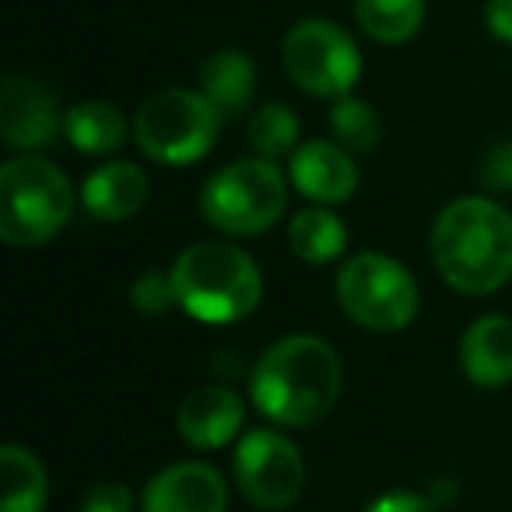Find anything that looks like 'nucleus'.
I'll return each instance as SVG.
<instances>
[{
  "label": "nucleus",
  "mask_w": 512,
  "mask_h": 512,
  "mask_svg": "<svg viewBox=\"0 0 512 512\" xmlns=\"http://www.w3.org/2000/svg\"><path fill=\"white\" fill-rule=\"evenodd\" d=\"M481 179H484V186H488V190H498V193L512 190V137L498 141L495 148L484 155Z\"/></svg>",
  "instance_id": "obj_25"
},
{
  "label": "nucleus",
  "mask_w": 512,
  "mask_h": 512,
  "mask_svg": "<svg viewBox=\"0 0 512 512\" xmlns=\"http://www.w3.org/2000/svg\"><path fill=\"white\" fill-rule=\"evenodd\" d=\"M463 376L484 390L512 383V320L502 313H491L474 320L463 330L460 341Z\"/></svg>",
  "instance_id": "obj_14"
},
{
  "label": "nucleus",
  "mask_w": 512,
  "mask_h": 512,
  "mask_svg": "<svg viewBox=\"0 0 512 512\" xmlns=\"http://www.w3.org/2000/svg\"><path fill=\"white\" fill-rule=\"evenodd\" d=\"M288 207V176L274 158H239L218 169L200 190V214L221 235H260Z\"/></svg>",
  "instance_id": "obj_5"
},
{
  "label": "nucleus",
  "mask_w": 512,
  "mask_h": 512,
  "mask_svg": "<svg viewBox=\"0 0 512 512\" xmlns=\"http://www.w3.org/2000/svg\"><path fill=\"white\" fill-rule=\"evenodd\" d=\"M330 130H334V141L344 151H351V155H369L383 141V120H379V113L365 99H355V95L334 99Z\"/></svg>",
  "instance_id": "obj_21"
},
{
  "label": "nucleus",
  "mask_w": 512,
  "mask_h": 512,
  "mask_svg": "<svg viewBox=\"0 0 512 512\" xmlns=\"http://www.w3.org/2000/svg\"><path fill=\"white\" fill-rule=\"evenodd\" d=\"M221 109L197 88H162L134 113V141L151 162L190 165L214 148Z\"/></svg>",
  "instance_id": "obj_6"
},
{
  "label": "nucleus",
  "mask_w": 512,
  "mask_h": 512,
  "mask_svg": "<svg viewBox=\"0 0 512 512\" xmlns=\"http://www.w3.org/2000/svg\"><path fill=\"white\" fill-rule=\"evenodd\" d=\"M148 200V176L134 162H106L85 179L81 204L99 221H127Z\"/></svg>",
  "instance_id": "obj_15"
},
{
  "label": "nucleus",
  "mask_w": 512,
  "mask_h": 512,
  "mask_svg": "<svg viewBox=\"0 0 512 512\" xmlns=\"http://www.w3.org/2000/svg\"><path fill=\"white\" fill-rule=\"evenodd\" d=\"M130 299H134V306L141 309V313L162 316L165 309L176 302V292H172V278H169V274H158V271L141 274V278L134 281V288H130Z\"/></svg>",
  "instance_id": "obj_23"
},
{
  "label": "nucleus",
  "mask_w": 512,
  "mask_h": 512,
  "mask_svg": "<svg viewBox=\"0 0 512 512\" xmlns=\"http://www.w3.org/2000/svg\"><path fill=\"white\" fill-rule=\"evenodd\" d=\"M439 278L460 295H491L512 278V214L488 197H460L432 225Z\"/></svg>",
  "instance_id": "obj_2"
},
{
  "label": "nucleus",
  "mask_w": 512,
  "mask_h": 512,
  "mask_svg": "<svg viewBox=\"0 0 512 512\" xmlns=\"http://www.w3.org/2000/svg\"><path fill=\"white\" fill-rule=\"evenodd\" d=\"M200 92L225 116H239L253 102L256 67L242 50H218L200 64Z\"/></svg>",
  "instance_id": "obj_17"
},
{
  "label": "nucleus",
  "mask_w": 512,
  "mask_h": 512,
  "mask_svg": "<svg viewBox=\"0 0 512 512\" xmlns=\"http://www.w3.org/2000/svg\"><path fill=\"white\" fill-rule=\"evenodd\" d=\"M141 505L144 512H225L228 488L211 463L186 460L151 477Z\"/></svg>",
  "instance_id": "obj_11"
},
{
  "label": "nucleus",
  "mask_w": 512,
  "mask_h": 512,
  "mask_svg": "<svg viewBox=\"0 0 512 512\" xmlns=\"http://www.w3.org/2000/svg\"><path fill=\"white\" fill-rule=\"evenodd\" d=\"M288 246H292V253L299 256L302 264L323 267L344 253L348 228L327 204L302 207L292 218V225H288Z\"/></svg>",
  "instance_id": "obj_18"
},
{
  "label": "nucleus",
  "mask_w": 512,
  "mask_h": 512,
  "mask_svg": "<svg viewBox=\"0 0 512 512\" xmlns=\"http://www.w3.org/2000/svg\"><path fill=\"white\" fill-rule=\"evenodd\" d=\"M176 306L190 320L225 327L239 323L260 306L264 278L253 256L225 239H204L186 246L169 271Z\"/></svg>",
  "instance_id": "obj_3"
},
{
  "label": "nucleus",
  "mask_w": 512,
  "mask_h": 512,
  "mask_svg": "<svg viewBox=\"0 0 512 512\" xmlns=\"http://www.w3.org/2000/svg\"><path fill=\"white\" fill-rule=\"evenodd\" d=\"M57 95L25 74H11L0 85V137L18 151H43L64 130Z\"/></svg>",
  "instance_id": "obj_10"
},
{
  "label": "nucleus",
  "mask_w": 512,
  "mask_h": 512,
  "mask_svg": "<svg viewBox=\"0 0 512 512\" xmlns=\"http://www.w3.org/2000/svg\"><path fill=\"white\" fill-rule=\"evenodd\" d=\"M355 22L372 43L400 46L425 25V0H355Z\"/></svg>",
  "instance_id": "obj_20"
},
{
  "label": "nucleus",
  "mask_w": 512,
  "mask_h": 512,
  "mask_svg": "<svg viewBox=\"0 0 512 512\" xmlns=\"http://www.w3.org/2000/svg\"><path fill=\"white\" fill-rule=\"evenodd\" d=\"M337 302L365 330L397 334L418 316V285L400 260L386 253H358L337 271Z\"/></svg>",
  "instance_id": "obj_7"
},
{
  "label": "nucleus",
  "mask_w": 512,
  "mask_h": 512,
  "mask_svg": "<svg viewBox=\"0 0 512 512\" xmlns=\"http://www.w3.org/2000/svg\"><path fill=\"white\" fill-rule=\"evenodd\" d=\"M249 397L264 418L285 428H309L341 397V358L323 337L292 334L256 358Z\"/></svg>",
  "instance_id": "obj_1"
},
{
  "label": "nucleus",
  "mask_w": 512,
  "mask_h": 512,
  "mask_svg": "<svg viewBox=\"0 0 512 512\" xmlns=\"http://www.w3.org/2000/svg\"><path fill=\"white\" fill-rule=\"evenodd\" d=\"M50 502V477L32 449H0V512H46Z\"/></svg>",
  "instance_id": "obj_16"
},
{
  "label": "nucleus",
  "mask_w": 512,
  "mask_h": 512,
  "mask_svg": "<svg viewBox=\"0 0 512 512\" xmlns=\"http://www.w3.org/2000/svg\"><path fill=\"white\" fill-rule=\"evenodd\" d=\"M288 179L313 204H344L358 190V165L337 141H306L288 155Z\"/></svg>",
  "instance_id": "obj_12"
},
{
  "label": "nucleus",
  "mask_w": 512,
  "mask_h": 512,
  "mask_svg": "<svg viewBox=\"0 0 512 512\" xmlns=\"http://www.w3.org/2000/svg\"><path fill=\"white\" fill-rule=\"evenodd\" d=\"M74 214V186L60 165L22 155L0 169V239L32 249L64 232Z\"/></svg>",
  "instance_id": "obj_4"
},
{
  "label": "nucleus",
  "mask_w": 512,
  "mask_h": 512,
  "mask_svg": "<svg viewBox=\"0 0 512 512\" xmlns=\"http://www.w3.org/2000/svg\"><path fill=\"white\" fill-rule=\"evenodd\" d=\"M242 421H246L242 397L218 383L197 386L193 393H186L176 414L179 435L193 449H221L242 432Z\"/></svg>",
  "instance_id": "obj_13"
},
{
  "label": "nucleus",
  "mask_w": 512,
  "mask_h": 512,
  "mask_svg": "<svg viewBox=\"0 0 512 512\" xmlns=\"http://www.w3.org/2000/svg\"><path fill=\"white\" fill-rule=\"evenodd\" d=\"M232 467L242 498L256 509H288L306 488V460L299 446L274 428H253L242 435Z\"/></svg>",
  "instance_id": "obj_9"
},
{
  "label": "nucleus",
  "mask_w": 512,
  "mask_h": 512,
  "mask_svg": "<svg viewBox=\"0 0 512 512\" xmlns=\"http://www.w3.org/2000/svg\"><path fill=\"white\" fill-rule=\"evenodd\" d=\"M81 512H134V491L120 481L95 484V488L81 498Z\"/></svg>",
  "instance_id": "obj_24"
},
{
  "label": "nucleus",
  "mask_w": 512,
  "mask_h": 512,
  "mask_svg": "<svg viewBox=\"0 0 512 512\" xmlns=\"http://www.w3.org/2000/svg\"><path fill=\"white\" fill-rule=\"evenodd\" d=\"M249 144L260 158H281L299 148V116L285 102H264L249 120Z\"/></svg>",
  "instance_id": "obj_22"
},
{
  "label": "nucleus",
  "mask_w": 512,
  "mask_h": 512,
  "mask_svg": "<svg viewBox=\"0 0 512 512\" xmlns=\"http://www.w3.org/2000/svg\"><path fill=\"white\" fill-rule=\"evenodd\" d=\"M64 134L81 155H113L127 141V120L113 102H78L67 109Z\"/></svg>",
  "instance_id": "obj_19"
},
{
  "label": "nucleus",
  "mask_w": 512,
  "mask_h": 512,
  "mask_svg": "<svg viewBox=\"0 0 512 512\" xmlns=\"http://www.w3.org/2000/svg\"><path fill=\"white\" fill-rule=\"evenodd\" d=\"M484 25L498 43H512V0H484Z\"/></svg>",
  "instance_id": "obj_27"
},
{
  "label": "nucleus",
  "mask_w": 512,
  "mask_h": 512,
  "mask_svg": "<svg viewBox=\"0 0 512 512\" xmlns=\"http://www.w3.org/2000/svg\"><path fill=\"white\" fill-rule=\"evenodd\" d=\"M362 512H435V505L414 491H390V495H379L376 502H369Z\"/></svg>",
  "instance_id": "obj_26"
},
{
  "label": "nucleus",
  "mask_w": 512,
  "mask_h": 512,
  "mask_svg": "<svg viewBox=\"0 0 512 512\" xmlns=\"http://www.w3.org/2000/svg\"><path fill=\"white\" fill-rule=\"evenodd\" d=\"M285 71L302 92L316 99H341L362 78V53L355 39L327 18H302L281 43Z\"/></svg>",
  "instance_id": "obj_8"
}]
</instances>
